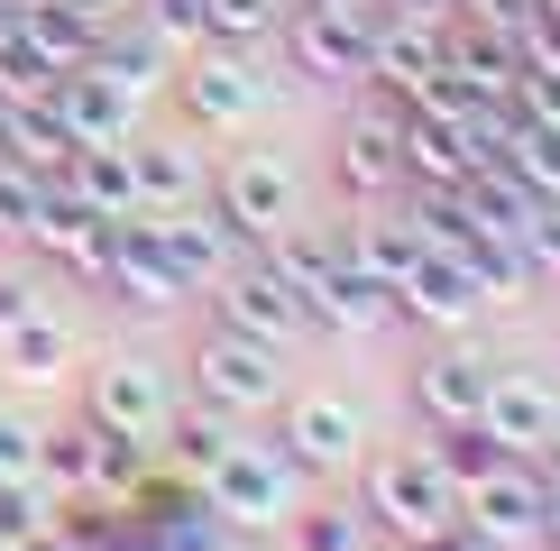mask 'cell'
<instances>
[{"label": "cell", "mask_w": 560, "mask_h": 551, "mask_svg": "<svg viewBox=\"0 0 560 551\" xmlns=\"http://www.w3.org/2000/svg\"><path fill=\"white\" fill-rule=\"evenodd\" d=\"M359 515L377 524V534H395V551H413L423 534H441V524L459 515V488L432 469V450H368L359 459Z\"/></svg>", "instance_id": "1"}, {"label": "cell", "mask_w": 560, "mask_h": 551, "mask_svg": "<svg viewBox=\"0 0 560 551\" xmlns=\"http://www.w3.org/2000/svg\"><path fill=\"white\" fill-rule=\"evenodd\" d=\"M303 488H313V478H303L276 442H248V423L230 432V450L202 469V496H212V515L230 524V534H276V524L303 505Z\"/></svg>", "instance_id": "2"}, {"label": "cell", "mask_w": 560, "mask_h": 551, "mask_svg": "<svg viewBox=\"0 0 560 551\" xmlns=\"http://www.w3.org/2000/svg\"><path fill=\"white\" fill-rule=\"evenodd\" d=\"M184 396L230 413V423H258V413L285 405V350H267V340H240V331H202L194 359H184Z\"/></svg>", "instance_id": "3"}, {"label": "cell", "mask_w": 560, "mask_h": 551, "mask_svg": "<svg viewBox=\"0 0 560 551\" xmlns=\"http://www.w3.org/2000/svg\"><path fill=\"white\" fill-rule=\"evenodd\" d=\"M368 28H377V10H313V0H294L285 28H276L285 74L322 83V92H359L368 83Z\"/></svg>", "instance_id": "4"}, {"label": "cell", "mask_w": 560, "mask_h": 551, "mask_svg": "<svg viewBox=\"0 0 560 551\" xmlns=\"http://www.w3.org/2000/svg\"><path fill=\"white\" fill-rule=\"evenodd\" d=\"M212 212L240 230L248 248H267L276 230H294V221H303V175H294L276 148H240V156L212 175Z\"/></svg>", "instance_id": "5"}, {"label": "cell", "mask_w": 560, "mask_h": 551, "mask_svg": "<svg viewBox=\"0 0 560 551\" xmlns=\"http://www.w3.org/2000/svg\"><path fill=\"white\" fill-rule=\"evenodd\" d=\"M276 450H285L303 478H349L368 459V413L349 396H331V386L285 396V405H276Z\"/></svg>", "instance_id": "6"}, {"label": "cell", "mask_w": 560, "mask_h": 551, "mask_svg": "<svg viewBox=\"0 0 560 551\" xmlns=\"http://www.w3.org/2000/svg\"><path fill=\"white\" fill-rule=\"evenodd\" d=\"M83 413L102 432H129V442L156 450V432L175 423V377L156 359H138V350H110V359H92V377H83Z\"/></svg>", "instance_id": "7"}, {"label": "cell", "mask_w": 560, "mask_h": 551, "mask_svg": "<svg viewBox=\"0 0 560 551\" xmlns=\"http://www.w3.org/2000/svg\"><path fill=\"white\" fill-rule=\"evenodd\" d=\"M267 92L276 83L248 65V46H212V37H202L194 56L175 65V102H184V120H194V129H248L267 110Z\"/></svg>", "instance_id": "8"}, {"label": "cell", "mask_w": 560, "mask_h": 551, "mask_svg": "<svg viewBox=\"0 0 560 551\" xmlns=\"http://www.w3.org/2000/svg\"><path fill=\"white\" fill-rule=\"evenodd\" d=\"M212 321H221V331H240V340H267V350H294V340H313V313H303V294L258 258V248H248V258L212 285Z\"/></svg>", "instance_id": "9"}, {"label": "cell", "mask_w": 560, "mask_h": 551, "mask_svg": "<svg viewBox=\"0 0 560 551\" xmlns=\"http://www.w3.org/2000/svg\"><path fill=\"white\" fill-rule=\"evenodd\" d=\"M368 92V83H359ZM395 120H405V102H386V92H368L359 102V120L340 129V148H331V175H340V194L359 202H395L405 194V148H395Z\"/></svg>", "instance_id": "10"}, {"label": "cell", "mask_w": 560, "mask_h": 551, "mask_svg": "<svg viewBox=\"0 0 560 551\" xmlns=\"http://www.w3.org/2000/svg\"><path fill=\"white\" fill-rule=\"evenodd\" d=\"M148 239H156V258L184 276V294H212L221 276L248 258V239L212 212V202H184V212H148Z\"/></svg>", "instance_id": "11"}, {"label": "cell", "mask_w": 560, "mask_h": 551, "mask_svg": "<svg viewBox=\"0 0 560 551\" xmlns=\"http://www.w3.org/2000/svg\"><path fill=\"white\" fill-rule=\"evenodd\" d=\"M542 488H551V478L533 469L524 450H505L487 478L459 488V515H469L487 542H505V551H515V542H542Z\"/></svg>", "instance_id": "12"}, {"label": "cell", "mask_w": 560, "mask_h": 551, "mask_svg": "<svg viewBox=\"0 0 560 551\" xmlns=\"http://www.w3.org/2000/svg\"><path fill=\"white\" fill-rule=\"evenodd\" d=\"M487 377H497V359L459 350V340L423 350V359H413V377H405L413 423H423V432H441V423H478V413H487Z\"/></svg>", "instance_id": "13"}, {"label": "cell", "mask_w": 560, "mask_h": 551, "mask_svg": "<svg viewBox=\"0 0 560 551\" xmlns=\"http://www.w3.org/2000/svg\"><path fill=\"white\" fill-rule=\"evenodd\" d=\"M395 148H405V184H423V194H459L487 156L469 148V120H451V110H423L405 102V120H395Z\"/></svg>", "instance_id": "14"}, {"label": "cell", "mask_w": 560, "mask_h": 551, "mask_svg": "<svg viewBox=\"0 0 560 551\" xmlns=\"http://www.w3.org/2000/svg\"><path fill=\"white\" fill-rule=\"evenodd\" d=\"M92 285L120 294L129 313H175V304H184V276L156 258L148 212H138V221H110V248H102V276H92Z\"/></svg>", "instance_id": "15"}, {"label": "cell", "mask_w": 560, "mask_h": 551, "mask_svg": "<svg viewBox=\"0 0 560 551\" xmlns=\"http://www.w3.org/2000/svg\"><path fill=\"white\" fill-rule=\"evenodd\" d=\"M487 432H497L505 450H542L551 432H560V386L542 377V367H497V377H487V413H478Z\"/></svg>", "instance_id": "16"}, {"label": "cell", "mask_w": 560, "mask_h": 551, "mask_svg": "<svg viewBox=\"0 0 560 551\" xmlns=\"http://www.w3.org/2000/svg\"><path fill=\"white\" fill-rule=\"evenodd\" d=\"M46 110L65 120L74 148H129V138H138V102H129V92H110L92 65H74V74L46 92Z\"/></svg>", "instance_id": "17"}, {"label": "cell", "mask_w": 560, "mask_h": 551, "mask_svg": "<svg viewBox=\"0 0 560 551\" xmlns=\"http://www.w3.org/2000/svg\"><path fill=\"white\" fill-rule=\"evenodd\" d=\"M129 184H138V212H184V202H212V166H202L184 138H129Z\"/></svg>", "instance_id": "18"}, {"label": "cell", "mask_w": 560, "mask_h": 551, "mask_svg": "<svg viewBox=\"0 0 560 551\" xmlns=\"http://www.w3.org/2000/svg\"><path fill=\"white\" fill-rule=\"evenodd\" d=\"M478 313H487V304H478L469 267H459V258H441V248L405 276V285H395V321H413V331H469Z\"/></svg>", "instance_id": "19"}, {"label": "cell", "mask_w": 560, "mask_h": 551, "mask_svg": "<svg viewBox=\"0 0 560 551\" xmlns=\"http://www.w3.org/2000/svg\"><path fill=\"white\" fill-rule=\"evenodd\" d=\"M340 258L359 267V276H377V285L395 294V285H405L413 267L432 258V248H423V230H413L405 212H386V202H368V221H349V230H340Z\"/></svg>", "instance_id": "20"}, {"label": "cell", "mask_w": 560, "mask_h": 551, "mask_svg": "<svg viewBox=\"0 0 560 551\" xmlns=\"http://www.w3.org/2000/svg\"><path fill=\"white\" fill-rule=\"evenodd\" d=\"M92 74H102L110 92H129V102H148V92L175 83V46H156L138 19H102V46H92Z\"/></svg>", "instance_id": "21"}, {"label": "cell", "mask_w": 560, "mask_h": 551, "mask_svg": "<svg viewBox=\"0 0 560 551\" xmlns=\"http://www.w3.org/2000/svg\"><path fill=\"white\" fill-rule=\"evenodd\" d=\"M56 194L92 221H138V184H129V148H74L56 166Z\"/></svg>", "instance_id": "22"}, {"label": "cell", "mask_w": 560, "mask_h": 551, "mask_svg": "<svg viewBox=\"0 0 560 551\" xmlns=\"http://www.w3.org/2000/svg\"><path fill=\"white\" fill-rule=\"evenodd\" d=\"M459 212H469V230H478V239H524V230L542 221L551 202L533 194L515 166H478L469 184H459Z\"/></svg>", "instance_id": "23"}, {"label": "cell", "mask_w": 560, "mask_h": 551, "mask_svg": "<svg viewBox=\"0 0 560 551\" xmlns=\"http://www.w3.org/2000/svg\"><path fill=\"white\" fill-rule=\"evenodd\" d=\"M230 432H240L230 413H212V405L184 396V405H175V423L156 432V469H166V478H194V488H202V469L230 450Z\"/></svg>", "instance_id": "24"}, {"label": "cell", "mask_w": 560, "mask_h": 551, "mask_svg": "<svg viewBox=\"0 0 560 551\" xmlns=\"http://www.w3.org/2000/svg\"><path fill=\"white\" fill-rule=\"evenodd\" d=\"M0 359H10V377H65L74 367V331H65V313L56 304H37V313H19L10 331H0Z\"/></svg>", "instance_id": "25"}, {"label": "cell", "mask_w": 560, "mask_h": 551, "mask_svg": "<svg viewBox=\"0 0 560 551\" xmlns=\"http://www.w3.org/2000/svg\"><path fill=\"white\" fill-rule=\"evenodd\" d=\"M37 478L56 496H74V505H102V469H92V423L83 413L56 423V432H37Z\"/></svg>", "instance_id": "26"}, {"label": "cell", "mask_w": 560, "mask_h": 551, "mask_svg": "<svg viewBox=\"0 0 560 551\" xmlns=\"http://www.w3.org/2000/svg\"><path fill=\"white\" fill-rule=\"evenodd\" d=\"M258 258H267L276 276H285V285L303 294V304H313V294L340 276V230H303V221H294V230H276V239L258 248Z\"/></svg>", "instance_id": "27"}, {"label": "cell", "mask_w": 560, "mask_h": 551, "mask_svg": "<svg viewBox=\"0 0 560 551\" xmlns=\"http://www.w3.org/2000/svg\"><path fill=\"white\" fill-rule=\"evenodd\" d=\"M19 28H28L46 56L65 65V74H74V65H92V46H102V19L74 10V0H28V10H19Z\"/></svg>", "instance_id": "28"}, {"label": "cell", "mask_w": 560, "mask_h": 551, "mask_svg": "<svg viewBox=\"0 0 560 551\" xmlns=\"http://www.w3.org/2000/svg\"><path fill=\"white\" fill-rule=\"evenodd\" d=\"M65 524V496L46 478H0V551H28Z\"/></svg>", "instance_id": "29"}, {"label": "cell", "mask_w": 560, "mask_h": 551, "mask_svg": "<svg viewBox=\"0 0 560 551\" xmlns=\"http://www.w3.org/2000/svg\"><path fill=\"white\" fill-rule=\"evenodd\" d=\"M276 534H285V551H368L377 524H368L359 505H294Z\"/></svg>", "instance_id": "30"}, {"label": "cell", "mask_w": 560, "mask_h": 551, "mask_svg": "<svg viewBox=\"0 0 560 551\" xmlns=\"http://www.w3.org/2000/svg\"><path fill=\"white\" fill-rule=\"evenodd\" d=\"M56 83H65V65L46 56V46H37L28 28H10V37H0V102H10V110L46 102V92H56Z\"/></svg>", "instance_id": "31"}, {"label": "cell", "mask_w": 560, "mask_h": 551, "mask_svg": "<svg viewBox=\"0 0 560 551\" xmlns=\"http://www.w3.org/2000/svg\"><path fill=\"white\" fill-rule=\"evenodd\" d=\"M497 166H515L542 202H560V120H524V110H515V138H505Z\"/></svg>", "instance_id": "32"}, {"label": "cell", "mask_w": 560, "mask_h": 551, "mask_svg": "<svg viewBox=\"0 0 560 551\" xmlns=\"http://www.w3.org/2000/svg\"><path fill=\"white\" fill-rule=\"evenodd\" d=\"M423 450H432V469L451 478V488H469V478H487V469L505 459V442H497L487 423H441V432H432Z\"/></svg>", "instance_id": "33"}, {"label": "cell", "mask_w": 560, "mask_h": 551, "mask_svg": "<svg viewBox=\"0 0 560 551\" xmlns=\"http://www.w3.org/2000/svg\"><path fill=\"white\" fill-rule=\"evenodd\" d=\"M294 0H202V19H212V46H267L285 28Z\"/></svg>", "instance_id": "34"}, {"label": "cell", "mask_w": 560, "mask_h": 551, "mask_svg": "<svg viewBox=\"0 0 560 551\" xmlns=\"http://www.w3.org/2000/svg\"><path fill=\"white\" fill-rule=\"evenodd\" d=\"M129 19L148 28L156 46H175V56H194L202 37H212V19H202V0H129Z\"/></svg>", "instance_id": "35"}, {"label": "cell", "mask_w": 560, "mask_h": 551, "mask_svg": "<svg viewBox=\"0 0 560 551\" xmlns=\"http://www.w3.org/2000/svg\"><path fill=\"white\" fill-rule=\"evenodd\" d=\"M46 202H56V184L28 175V166H0V239H37Z\"/></svg>", "instance_id": "36"}, {"label": "cell", "mask_w": 560, "mask_h": 551, "mask_svg": "<svg viewBox=\"0 0 560 551\" xmlns=\"http://www.w3.org/2000/svg\"><path fill=\"white\" fill-rule=\"evenodd\" d=\"M515 110H524V120H560V74H533V65H524V74H515Z\"/></svg>", "instance_id": "37"}, {"label": "cell", "mask_w": 560, "mask_h": 551, "mask_svg": "<svg viewBox=\"0 0 560 551\" xmlns=\"http://www.w3.org/2000/svg\"><path fill=\"white\" fill-rule=\"evenodd\" d=\"M413 551H505V542H487V534H478L469 515H451V524H441V534H423Z\"/></svg>", "instance_id": "38"}, {"label": "cell", "mask_w": 560, "mask_h": 551, "mask_svg": "<svg viewBox=\"0 0 560 551\" xmlns=\"http://www.w3.org/2000/svg\"><path fill=\"white\" fill-rule=\"evenodd\" d=\"M386 19H423V28H451L459 19V0H377Z\"/></svg>", "instance_id": "39"}, {"label": "cell", "mask_w": 560, "mask_h": 551, "mask_svg": "<svg viewBox=\"0 0 560 551\" xmlns=\"http://www.w3.org/2000/svg\"><path fill=\"white\" fill-rule=\"evenodd\" d=\"M37 304H46V294L28 285V276H0V331H10L19 313H37Z\"/></svg>", "instance_id": "40"}, {"label": "cell", "mask_w": 560, "mask_h": 551, "mask_svg": "<svg viewBox=\"0 0 560 551\" xmlns=\"http://www.w3.org/2000/svg\"><path fill=\"white\" fill-rule=\"evenodd\" d=\"M102 551H166V542H156V534H138V524H129V515H120V534H110V542H102Z\"/></svg>", "instance_id": "41"}, {"label": "cell", "mask_w": 560, "mask_h": 551, "mask_svg": "<svg viewBox=\"0 0 560 551\" xmlns=\"http://www.w3.org/2000/svg\"><path fill=\"white\" fill-rule=\"evenodd\" d=\"M542 542L560 551V478H551V488H542Z\"/></svg>", "instance_id": "42"}, {"label": "cell", "mask_w": 560, "mask_h": 551, "mask_svg": "<svg viewBox=\"0 0 560 551\" xmlns=\"http://www.w3.org/2000/svg\"><path fill=\"white\" fill-rule=\"evenodd\" d=\"M533 469H542V478H560V432H551L542 450H533Z\"/></svg>", "instance_id": "43"}, {"label": "cell", "mask_w": 560, "mask_h": 551, "mask_svg": "<svg viewBox=\"0 0 560 551\" xmlns=\"http://www.w3.org/2000/svg\"><path fill=\"white\" fill-rule=\"evenodd\" d=\"M74 10H92V19H120V10H129V0H74Z\"/></svg>", "instance_id": "44"}, {"label": "cell", "mask_w": 560, "mask_h": 551, "mask_svg": "<svg viewBox=\"0 0 560 551\" xmlns=\"http://www.w3.org/2000/svg\"><path fill=\"white\" fill-rule=\"evenodd\" d=\"M28 551H83V542H74V534H46V542H28Z\"/></svg>", "instance_id": "45"}, {"label": "cell", "mask_w": 560, "mask_h": 551, "mask_svg": "<svg viewBox=\"0 0 560 551\" xmlns=\"http://www.w3.org/2000/svg\"><path fill=\"white\" fill-rule=\"evenodd\" d=\"M313 10H377V0H313Z\"/></svg>", "instance_id": "46"}, {"label": "cell", "mask_w": 560, "mask_h": 551, "mask_svg": "<svg viewBox=\"0 0 560 551\" xmlns=\"http://www.w3.org/2000/svg\"><path fill=\"white\" fill-rule=\"evenodd\" d=\"M10 28H19V0H0V37H10Z\"/></svg>", "instance_id": "47"}, {"label": "cell", "mask_w": 560, "mask_h": 551, "mask_svg": "<svg viewBox=\"0 0 560 551\" xmlns=\"http://www.w3.org/2000/svg\"><path fill=\"white\" fill-rule=\"evenodd\" d=\"M533 10H551V19H560V0H533Z\"/></svg>", "instance_id": "48"}]
</instances>
